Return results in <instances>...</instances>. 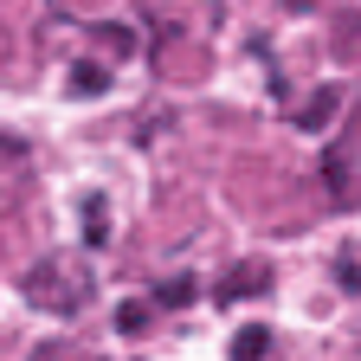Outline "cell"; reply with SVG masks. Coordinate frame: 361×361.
<instances>
[{
    "label": "cell",
    "instance_id": "6da1fadb",
    "mask_svg": "<svg viewBox=\"0 0 361 361\" xmlns=\"http://www.w3.org/2000/svg\"><path fill=\"white\" fill-rule=\"evenodd\" d=\"M26 297L45 303V310H59V316H71V310H84L90 278H84V271H65V258H52V264L26 271Z\"/></svg>",
    "mask_w": 361,
    "mask_h": 361
},
{
    "label": "cell",
    "instance_id": "7a4b0ae2",
    "mask_svg": "<svg viewBox=\"0 0 361 361\" xmlns=\"http://www.w3.org/2000/svg\"><path fill=\"white\" fill-rule=\"evenodd\" d=\"M258 290H271V264L252 258V264H239L233 278L219 284V303H239V297H258Z\"/></svg>",
    "mask_w": 361,
    "mask_h": 361
},
{
    "label": "cell",
    "instance_id": "3957f363",
    "mask_svg": "<svg viewBox=\"0 0 361 361\" xmlns=\"http://www.w3.org/2000/svg\"><path fill=\"white\" fill-rule=\"evenodd\" d=\"M336 110H342V90H336V84H323V90L310 97V110H297V129H323Z\"/></svg>",
    "mask_w": 361,
    "mask_h": 361
},
{
    "label": "cell",
    "instance_id": "277c9868",
    "mask_svg": "<svg viewBox=\"0 0 361 361\" xmlns=\"http://www.w3.org/2000/svg\"><path fill=\"white\" fill-rule=\"evenodd\" d=\"M264 355H271V329L264 323H245L233 336V361H264Z\"/></svg>",
    "mask_w": 361,
    "mask_h": 361
},
{
    "label": "cell",
    "instance_id": "5b68a950",
    "mask_svg": "<svg viewBox=\"0 0 361 361\" xmlns=\"http://www.w3.org/2000/svg\"><path fill=\"white\" fill-rule=\"evenodd\" d=\"M104 239H110V213H104V194H90V200H84V245L97 252Z\"/></svg>",
    "mask_w": 361,
    "mask_h": 361
},
{
    "label": "cell",
    "instance_id": "8992f818",
    "mask_svg": "<svg viewBox=\"0 0 361 361\" xmlns=\"http://www.w3.org/2000/svg\"><path fill=\"white\" fill-rule=\"evenodd\" d=\"M323 180L336 188V200H348V149H342V142L323 155Z\"/></svg>",
    "mask_w": 361,
    "mask_h": 361
},
{
    "label": "cell",
    "instance_id": "52a82bcc",
    "mask_svg": "<svg viewBox=\"0 0 361 361\" xmlns=\"http://www.w3.org/2000/svg\"><path fill=\"white\" fill-rule=\"evenodd\" d=\"M155 303H168V310L194 303V278H174V284H161V290H155Z\"/></svg>",
    "mask_w": 361,
    "mask_h": 361
},
{
    "label": "cell",
    "instance_id": "ba28073f",
    "mask_svg": "<svg viewBox=\"0 0 361 361\" xmlns=\"http://www.w3.org/2000/svg\"><path fill=\"white\" fill-rule=\"evenodd\" d=\"M142 323H149V303H123L116 329H123V336H142Z\"/></svg>",
    "mask_w": 361,
    "mask_h": 361
}]
</instances>
